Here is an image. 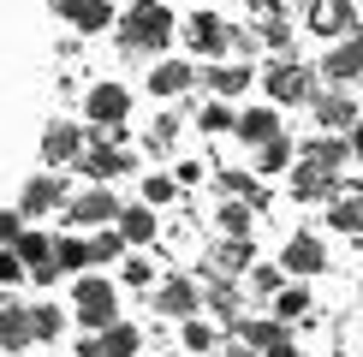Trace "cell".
<instances>
[{
  "label": "cell",
  "mask_w": 363,
  "mask_h": 357,
  "mask_svg": "<svg viewBox=\"0 0 363 357\" xmlns=\"http://www.w3.org/2000/svg\"><path fill=\"white\" fill-rule=\"evenodd\" d=\"M113 24H119V48L125 54H161L173 42V12L161 0H131L125 18H113Z\"/></svg>",
  "instance_id": "1"
},
{
  "label": "cell",
  "mask_w": 363,
  "mask_h": 357,
  "mask_svg": "<svg viewBox=\"0 0 363 357\" xmlns=\"http://www.w3.org/2000/svg\"><path fill=\"white\" fill-rule=\"evenodd\" d=\"M84 119L101 131V143H119L125 137V119H131V89L125 84H96L84 96Z\"/></svg>",
  "instance_id": "2"
},
{
  "label": "cell",
  "mask_w": 363,
  "mask_h": 357,
  "mask_svg": "<svg viewBox=\"0 0 363 357\" xmlns=\"http://www.w3.org/2000/svg\"><path fill=\"white\" fill-rule=\"evenodd\" d=\"M72 316H78L84 327H113L119 322V292H113V280H101V274H78V286H72Z\"/></svg>",
  "instance_id": "3"
},
{
  "label": "cell",
  "mask_w": 363,
  "mask_h": 357,
  "mask_svg": "<svg viewBox=\"0 0 363 357\" xmlns=\"http://www.w3.org/2000/svg\"><path fill=\"white\" fill-rule=\"evenodd\" d=\"M262 89H268V101H310L315 96V72L310 66H298V60H274V66L262 72Z\"/></svg>",
  "instance_id": "4"
},
{
  "label": "cell",
  "mask_w": 363,
  "mask_h": 357,
  "mask_svg": "<svg viewBox=\"0 0 363 357\" xmlns=\"http://www.w3.org/2000/svg\"><path fill=\"white\" fill-rule=\"evenodd\" d=\"M304 30H310V36H328V42L352 36V30H357L352 0H310V6H304Z\"/></svg>",
  "instance_id": "5"
},
{
  "label": "cell",
  "mask_w": 363,
  "mask_h": 357,
  "mask_svg": "<svg viewBox=\"0 0 363 357\" xmlns=\"http://www.w3.org/2000/svg\"><path fill=\"white\" fill-rule=\"evenodd\" d=\"M113 215H119V197L108 185L84 191V197H66V227H113Z\"/></svg>",
  "instance_id": "6"
},
{
  "label": "cell",
  "mask_w": 363,
  "mask_h": 357,
  "mask_svg": "<svg viewBox=\"0 0 363 357\" xmlns=\"http://www.w3.org/2000/svg\"><path fill=\"white\" fill-rule=\"evenodd\" d=\"M12 250H18L24 274L36 280V286H54V280H60V262H54V238H48V232H30V227H24V238H18Z\"/></svg>",
  "instance_id": "7"
},
{
  "label": "cell",
  "mask_w": 363,
  "mask_h": 357,
  "mask_svg": "<svg viewBox=\"0 0 363 357\" xmlns=\"http://www.w3.org/2000/svg\"><path fill=\"white\" fill-rule=\"evenodd\" d=\"M155 310H161V316H173V322H191L196 310H203V292H196V280L167 274V280L155 286Z\"/></svg>",
  "instance_id": "8"
},
{
  "label": "cell",
  "mask_w": 363,
  "mask_h": 357,
  "mask_svg": "<svg viewBox=\"0 0 363 357\" xmlns=\"http://www.w3.org/2000/svg\"><path fill=\"white\" fill-rule=\"evenodd\" d=\"M54 208H66V178H60V173L24 178V191H18V215H54Z\"/></svg>",
  "instance_id": "9"
},
{
  "label": "cell",
  "mask_w": 363,
  "mask_h": 357,
  "mask_svg": "<svg viewBox=\"0 0 363 357\" xmlns=\"http://www.w3.org/2000/svg\"><path fill=\"white\" fill-rule=\"evenodd\" d=\"M78 173H84V178H96V185H108V178L131 173V155H125L119 143H84V155H78Z\"/></svg>",
  "instance_id": "10"
},
{
  "label": "cell",
  "mask_w": 363,
  "mask_h": 357,
  "mask_svg": "<svg viewBox=\"0 0 363 357\" xmlns=\"http://www.w3.org/2000/svg\"><path fill=\"white\" fill-rule=\"evenodd\" d=\"M226 36H233V24H226L220 12H191V18H185V42L196 54H208V60L226 54Z\"/></svg>",
  "instance_id": "11"
},
{
  "label": "cell",
  "mask_w": 363,
  "mask_h": 357,
  "mask_svg": "<svg viewBox=\"0 0 363 357\" xmlns=\"http://www.w3.org/2000/svg\"><path fill=\"white\" fill-rule=\"evenodd\" d=\"M78 155H84V131L72 125V119H54V125L42 131V161H48V167H72Z\"/></svg>",
  "instance_id": "12"
},
{
  "label": "cell",
  "mask_w": 363,
  "mask_h": 357,
  "mask_svg": "<svg viewBox=\"0 0 363 357\" xmlns=\"http://www.w3.org/2000/svg\"><path fill=\"white\" fill-rule=\"evenodd\" d=\"M280 262L292 268V274H322L328 250H322V238H315V232H292V238H286V250H280Z\"/></svg>",
  "instance_id": "13"
},
{
  "label": "cell",
  "mask_w": 363,
  "mask_h": 357,
  "mask_svg": "<svg viewBox=\"0 0 363 357\" xmlns=\"http://www.w3.org/2000/svg\"><path fill=\"white\" fill-rule=\"evenodd\" d=\"M322 78H334V84H363V36H345L340 48L322 60Z\"/></svg>",
  "instance_id": "14"
},
{
  "label": "cell",
  "mask_w": 363,
  "mask_h": 357,
  "mask_svg": "<svg viewBox=\"0 0 363 357\" xmlns=\"http://www.w3.org/2000/svg\"><path fill=\"white\" fill-rule=\"evenodd\" d=\"M113 232L119 238H125V244H149V238H155L161 232V220H155V208H149V203H119V215H113Z\"/></svg>",
  "instance_id": "15"
},
{
  "label": "cell",
  "mask_w": 363,
  "mask_h": 357,
  "mask_svg": "<svg viewBox=\"0 0 363 357\" xmlns=\"http://www.w3.org/2000/svg\"><path fill=\"white\" fill-rule=\"evenodd\" d=\"M310 108H315V125H322V131H352V125H357V101L340 96V89L310 96Z\"/></svg>",
  "instance_id": "16"
},
{
  "label": "cell",
  "mask_w": 363,
  "mask_h": 357,
  "mask_svg": "<svg viewBox=\"0 0 363 357\" xmlns=\"http://www.w3.org/2000/svg\"><path fill=\"white\" fill-rule=\"evenodd\" d=\"M233 131H238L250 149H262L268 137H280V113H274V108H250V113H238V119H233Z\"/></svg>",
  "instance_id": "17"
},
{
  "label": "cell",
  "mask_w": 363,
  "mask_h": 357,
  "mask_svg": "<svg viewBox=\"0 0 363 357\" xmlns=\"http://www.w3.org/2000/svg\"><path fill=\"white\" fill-rule=\"evenodd\" d=\"M30 346V304H0V351Z\"/></svg>",
  "instance_id": "18"
},
{
  "label": "cell",
  "mask_w": 363,
  "mask_h": 357,
  "mask_svg": "<svg viewBox=\"0 0 363 357\" xmlns=\"http://www.w3.org/2000/svg\"><path fill=\"white\" fill-rule=\"evenodd\" d=\"M304 161H310V167H322V173H340L345 161H352V143H340V137H322V131H315V137L304 143Z\"/></svg>",
  "instance_id": "19"
},
{
  "label": "cell",
  "mask_w": 363,
  "mask_h": 357,
  "mask_svg": "<svg viewBox=\"0 0 363 357\" xmlns=\"http://www.w3.org/2000/svg\"><path fill=\"white\" fill-rule=\"evenodd\" d=\"M191 84H196V72L185 66V60H161V66L149 72V89H155V96H185Z\"/></svg>",
  "instance_id": "20"
},
{
  "label": "cell",
  "mask_w": 363,
  "mask_h": 357,
  "mask_svg": "<svg viewBox=\"0 0 363 357\" xmlns=\"http://www.w3.org/2000/svg\"><path fill=\"white\" fill-rule=\"evenodd\" d=\"M334 173H322V167H310V161H304V167H292V197L298 203H315V197H334Z\"/></svg>",
  "instance_id": "21"
},
{
  "label": "cell",
  "mask_w": 363,
  "mask_h": 357,
  "mask_svg": "<svg viewBox=\"0 0 363 357\" xmlns=\"http://www.w3.org/2000/svg\"><path fill=\"white\" fill-rule=\"evenodd\" d=\"M203 78H208V89H215L220 101H233V96H245V89H250L256 72H250V66H208Z\"/></svg>",
  "instance_id": "22"
},
{
  "label": "cell",
  "mask_w": 363,
  "mask_h": 357,
  "mask_svg": "<svg viewBox=\"0 0 363 357\" xmlns=\"http://www.w3.org/2000/svg\"><path fill=\"white\" fill-rule=\"evenodd\" d=\"M220 197H233V203H250V208H268V191L256 185L250 173H238V167H226V173H220Z\"/></svg>",
  "instance_id": "23"
},
{
  "label": "cell",
  "mask_w": 363,
  "mask_h": 357,
  "mask_svg": "<svg viewBox=\"0 0 363 357\" xmlns=\"http://www.w3.org/2000/svg\"><path fill=\"white\" fill-rule=\"evenodd\" d=\"M66 24H72V30H84V36H96V30H108V24H113V6H108V0H78V6L66 12Z\"/></svg>",
  "instance_id": "24"
},
{
  "label": "cell",
  "mask_w": 363,
  "mask_h": 357,
  "mask_svg": "<svg viewBox=\"0 0 363 357\" xmlns=\"http://www.w3.org/2000/svg\"><path fill=\"white\" fill-rule=\"evenodd\" d=\"M233 327H238V346H250V351H268L274 339H286L280 322H262V316H238Z\"/></svg>",
  "instance_id": "25"
},
{
  "label": "cell",
  "mask_w": 363,
  "mask_h": 357,
  "mask_svg": "<svg viewBox=\"0 0 363 357\" xmlns=\"http://www.w3.org/2000/svg\"><path fill=\"white\" fill-rule=\"evenodd\" d=\"M143 346V334L131 322H113V327H101V357H138Z\"/></svg>",
  "instance_id": "26"
},
{
  "label": "cell",
  "mask_w": 363,
  "mask_h": 357,
  "mask_svg": "<svg viewBox=\"0 0 363 357\" xmlns=\"http://www.w3.org/2000/svg\"><path fill=\"white\" fill-rule=\"evenodd\" d=\"M292 155H298V149H292V137L280 131V137H268L262 149H256V173H286V167H292Z\"/></svg>",
  "instance_id": "27"
},
{
  "label": "cell",
  "mask_w": 363,
  "mask_h": 357,
  "mask_svg": "<svg viewBox=\"0 0 363 357\" xmlns=\"http://www.w3.org/2000/svg\"><path fill=\"white\" fill-rule=\"evenodd\" d=\"M54 262H60V274H66V268H72V274H84V268H89V244H84L78 232H60L54 238Z\"/></svg>",
  "instance_id": "28"
},
{
  "label": "cell",
  "mask_w": 363,
  "mask_h": 357,
  "mask_svg": "<svg viewBox=\"0 0 363 357\" xmlns=\"http://www.w3.org/2000/svg\"><path fill=\"white\" fill-rule=\"evenodd\" d=\"M245 268H250V238H226V244L215 250V274L233 280V274H245Z\"/></svg>",
  "instance_id": "29"
},
{
  "label": "cell",
  "mask_w": 363,
  "mask_h": 357,
  "mask_svg": "<svg viewBox=\"0 0 363 357\" xmlns=\"http://www.w3.org/2000/svg\"><path fill=\"white\" fill-rule=\"evenodd\" d=\"M66 334V310L60 304H30V339H60Z\"/></svg>",
  "instance_id": "30"
},
{
  "label": "cell",
  "mask_w": 363,
  "mask_h": 357,
  "mask_svg": "<svg viewBox=\"0 0 363 357\" xmlns=\"http://www.w3.org/2000/svg\"><path fill=\"white\" fill-rule=\"evenodd\" d=\"M328 220H334L340 232H363V191H345V197H334Z\"/></svg>",
  "instance_id": "31"
},
{
  "label": "cell",
  "mask_w": 363,
  "mask_h": 357,
  "mask_svg": "<svg viewBox=\"0 0 363 357\" xmlns=\"http://www.w3.org/2000/svg\"><path fill=\"white\" fill-rule=\"evenodd\" d=\"M274 316H280V322L310 316V292H304V286H280V292H274Z\"/></svg>",
  "instance_id": "32"
},
{
  "label": "cell",
  "mask_w": 363,
  "mask_h": 357,
  "mask_svg": "<svg viewBox=\"0 0 363 357\" xmlns=\"http://www.w3.org/2000/svg\"><path fill=\"white\" fill-rule=\"evenodd\" d=\"M250 215H256L250 203H220V232L226 238H250Z\"/></svg>",
  "instance_id": "33"
},
{
  "label": "cell",
  "mask_w": 363,
  "mask_h": 357,
  "mask_svg": "<svg viewBox=\"0 0 363 357\" xmlns=\"http://www.w3.org/2000/svg\"><path fill=\"white\" fill-rule=\"evenodd\" d=\"M125 256V238H119L113 227H101L96 238H89V262H119Z\"/></svg>",
  "instance_id": "34"
},
{
  "label": "cell",
  "mask_w": 363,
  "mask_h": 357,
  "mask_svg": "<svg viewBox=\"0 0 363 357\" xmlns=\"http://www.w3.org/2000/svg\"><path fill=\"white\" fill-rule=\"evenodd\" d=\"M173 197H179V178L173 173H149L143 178V203L149 208H161V203H173Z\"/></svg>",
  "instance_id": "35"
},
{
  "label": "cell",
  "mask_w": 363,
  "mask_h": 357,
  "mask_svg": "<svg viewBox=\"0 0 363 357\" xmlns=\"http://www.w3.org/2000/svg\"><path fill=\"white\" fill-rule=\"evenodd\" d=\"M208 310H215V316H226V322H238V292L226 286L220 274H215V286H208Z\"/></svg>",
  "instance_id": "36"
},
{
  "label": "cell",
  "mask_w": 363,
  "mask_h": 357,
  "mask_svg": "<svg viewBox=\"0 0 363 357\" xmlns=\"http://www.w3.org/2000/svg\"><path fill=\"white\" fill-rule=\"evenodd\" d=\"M233 119H238V113H233V108H226V101L215 96L203 113H196V125H203V131H233Z\"/></svg>",
  "instance_id": "37"
},
{
  "label": "cell",
  "mask_w": 363,
  "mask_h": 357,
  "mask_svg": "<svg viewBox=\"0 0 363 357\" xmlns=\"http://www.w3.org/2000/svg\"><path fill=\"white\" fill-rule=\"evenodd\" d=\"M220 346V334H215V327H208V322H185V351H215Z\"/></svg>",
  "instance_id": "38"
},
{
  "label": "cell",
  "mask_w": 363,
  "mask_h": 357,
  "mask_svg": "<svg viewBox=\"0 0 363 357\" xmlns=\"http://www.w3.org/2000/svg\"><path fill=\"white\" fill-rule=\"evenodd\" d=\"M119 280H125V286H149V280H155V262H143V256L119 262Z\"/></svg>",
  "instance_id": "39"
},
{
  "label": "cell",
  "mask_w": 363,
  "mask_h": 357,
  "mask_svg": "<svg viewBox=\"0 0 363 357\" xmlns=\"http://www.w3.org/2000/svg\"><path fill=\"white\" fill-rule=\"evenodd\" d=\"M173 137H179V119H167V113H161L155 125H149V149L161 155V149H173Z\"/></svg>",
  "instance_id": "40"
},
{
  "label": "cell",
  "mask_w": 363,
  "mask_h": 357,
  "mask_svg": "<svg viewBox=\"0 0 363 357\" xmlns=\"http://www.w3.org/2000/svg\"><path fill=\"white\" fill-rule=\"evenodd\" d=\"M18 238H24V215H18V208H0V244H18Z\"/></svg>",
  "instance_id": "41"
},
{
  "label": "cell",
  "mask_w": 363,
  "mask_h": 357,
  "mask_svg": "<svg viewBox=\"0 0 363 357\" xmlns=\"http://www.w3.org/2000/svg\"><path fill=\"white\" fill-rule=\"evenodd\" d=\"M24 280V262H18V250H6L0 244V286H18Z\"/></svg>",
  "instance_id": "42"
},
{
  "label": "cell",
  "mask_w": 363,
  "mask_h": 357,
  "mask_svg": "<svg viewBox=\"0 0 363 357\" xmlns=\"http://www.w3.org/2000/svg\"><path fill=\"white\" fill-rule=\"evenodd\" d=\"M250 286L256 292H280V268H250Z\"/></svg>",
  "instance_id": "43"
},
{
  "label": "cell",
  "mask_w": 363,
  "mask_h": 357,
  "mask_svg": "<svg viewBox=\"0 0 363 357\" xmlns=\"http://www.w3.org/2000/svg\"><path fill=\"white\" fill-rule=\"evenodd\" d=\"M173 178H179V185H196V178H203V167H196V161H179Z\"/></svg>",
  "instance_id": "44"
},
{
  "label": "cell",
  "mask_w": 363,
  "mask_h": 357,
  "mask_svg": "<svg viewBox=\"0 0 363 357\" xmlns=\"http://www.w3.org/2000/svg\"><path fill=\"white\" fill-rule=\"evenodd\" d=\"M262 357H298V346H292V339H274V346H268Z\"/></svg>",
  "instance_id": "45"
},
{
  "label": "cell",
  "mask_w": 363,
  "mask_h": 357,
  "mask_svg": "<svg viewBox=\"0 0 363 357\" xmlns=\"http://www.w3.org/2000/svg\"><path fill=\"white\" fill-rule=\"evenodd\" d=\"M352 161H363V119L352 125Z\"/></svg>",
  "instance_id": "46"
},
{
  "label": "cell",
  "mask_w": 363,
  "mask_h": 357,
  "mask_svg": "<svg viewBox=\"0 0 363 357\" xmlns=\"http://www.w3.org/2000/svg\"><path fill=\"white\" fill-rule=\"evenodd\" d=\"M78 357H101V339H78Z\"/></svg>",
  "instance_id": "47"
},
{
  "label": "cell",
  "mask_w": 363,
  "mask_h": 357,
  "mask_svg": "<svg viewBox=\"0 0 363 357\" xmlns=\"http://www.w3.org/2000/svg\"><path fill=\"white\" fill-rule=\"evenodd\" d=\"M220 357H256L250 346H238V339H233V346H220Z\"/></svg>",
  "instance_id": "48"
},
{
  "label": "cell",
  "mask_w": 363,
  "mask_h": 357,
  "mask_svg": "<svg viewBox=\"0 0 363 357\" xmlns=\"http://www.w3.org/2000/svg\"><path fill=\"white\" fill-rule=\"evenodd\" d=\"M48 6L60 12V18H66V12H72V6H78V0H48Z\"/></svg>",
  "instance_id": "49"
}]
</instances>
